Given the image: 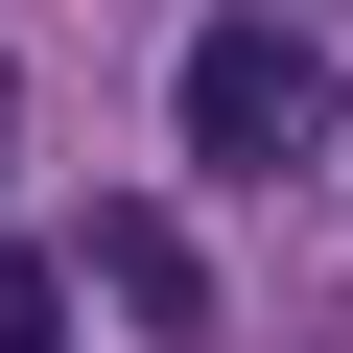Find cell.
Instances as JSON below:
<instances>
[{
  "mask_svg": "<svg viewBox=\"0 0 353 353\" xmlns=\"http://www.w3.org/2000/svg\"><path fill=\"white\" fill-rule=\"evenodd\" d=\"M0 189H24V71H0Z\"/></svg>",
  "mask_w": 353,
  "mask_h": 353,
  "instance_id": "cell-4",
  "label": "cell"
},
{
  "mask_svg": "<svg viewBox=\"0 0 353 353\" xmlns=\"http://www.w3.org/2000/svg\"><path fill=\"white\" fill-rule=\"evenodd\" d=\"M94 283H118V330H165V353L212 330V259H189V212H94Z\"/></svg>",
  "mask_w": 353,
  "mask_h": 353,
  "instance_id": "cell-2",
  "label": "cell"
},
{
  "mask_svg": "<svg viewBox=\"0 0 353 353\" xmlns=\"http://www.w3.org/2000/svg\"><path fill=\"white\" fill-rule=\"evenodd\" d=\"M165 118H189V165H212V189H306V165H330V118H353V71L283 24V0H212Z\"/></svg>",
  "mask_w": 353,
  "mask_h": 353,
  "instance_id": "cell-1",
  "label": "cell"
},
{
  "mask_svg": "<svg viewBox=\"0 0 353 353\" xmlns=\"http://www.w3.org/2000/svg\"><path fill=\"white\" fill-rule=\"evenodd\" d=\"M0 353H71V259H0Z\"/></svg>",
  "mask_w": 353,
  "mask_h": 353,
  "instance_id": "cell-3",
  "label": "cell"
}]
</instances>
